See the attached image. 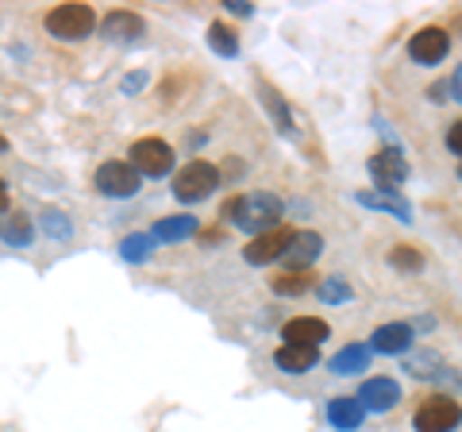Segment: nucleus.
Returning <instances> with one entry per match:
<instances>
[{
	"instance_id": "nucleus-34",
	"label": "nucleus",
	"mask_w": 462,
	"mask_h": 432,
	"mask_svg": "<svg viewBox=\"0 0 462 432\" xmlns=\"http://www.w3.org/2000/svg\"><path fill=\"white\" fill-rule=\"evenodd\" d=\"M0 151H8V139L5 136H0Z\"/></svg>"
},
{
	"instance_id": "nucleus-11",
	"label": "nucleus",
	"mask_w": 462,
	"mask_h": 432,
	"mask_svg": "<svg viewBox=\"0 0 462 432\" xmlns=\"http://www.w3.org/2000/svg\"><path fill=\"white\" fill-rule=\"evenodd\" d=\"M358 401L370 413H389L401 401V386L393 379H366L363 390H358Z\"/></svg>"
},
{
	"instance_id": "nucleus-1",
	"label": "nucleus",
	"mask_w": 462,
	"mask_h": 432,
	"mask_svg": "<svg viewBox=\"0 0 462 432\" xmlns=\"http://www.w3.org/2000/svg\"><path fill=\"white\" fill-rule=\"evenodd\" d=\"M220 216L227 224H236V228H243V232H251L258 239V236L273 232V228H282L278 224L282 221V201L273 193H239V197L224 201Z\"/></svg>"
},
{
	"instance_id": "nucleus-30",
	"label": "nucleus",
	"mask_w": 462,
	"mask_h": 432,
	"mask_svg": "<svg viewBox=\"0 0 462 432\" xmlns=\"http://www.w3.org/2000/svg\"><path fill=\"white\" fill-rule=\"evenodd\" d=\"M143 85H147V74H143V70L139 74H127L124 78V93H135V89H143Z\"/></svg>"
},
{
	"instance_id": "nucleus-21",
	"label": "nucleus",
	"mask_w": 462,
	"mask_h": 432,
	"mask_svg": "<svg viewBox=\"0 0 462 432\" xmlns=\"http://www.w3.org/2000/svg\"><path fill=\"white\" fill-rule=\"evenodd\" d=\"M208 47L220 54V59H236V54H239V39H236V32H231L227 23L216 20V23H208Z\"/></svg>"
},
{
	"instance_id": "nucleus-12",
	"label": "nucleus",
	"mask_w": 462,
	"mask_h": 432,
	"mask_svg": "<svg viewBox=\"0 0 462 432\" xmlns=\"http://www.w3.org/2000/svg\"><path fill=\"white\" fill-rule=\"evenodd\" d=\"M320 251H324V236L320 232H293V243H289V251L282 255V263L289 270H309Z\"/></svg>"
},
{
	"instance_id": "nucleus-22",
	"label": "nucleus",
	"mask_w": 462,
	"mask_h": 432,
	"mask_svg": "<svg viewBox=\"0 0 462 432\" xmlns=\"http://www.w3.org/2000/svg\"><path fill=\"white\" fill-rule=\"evenodd\" d=\"M151 251H154V236H147V232H135V236L120 239V255H124V263H147Z\"/></svg>"
},
{
	"instance_id": "nucleus-28",
	"label": "nucleus",
	"mask_w": 462,
	"mask_h": 432,
	"mask_svg": "<svg viewBox=\"0 0 462 432\" xmlns=\"http://www.w3.org/2000/svg\"><path fill=\"white\" fill-rule=\"evenodd\" d=\"M389 263H393L397 270H420L424 267V255L416 248H393L389 251Z\"/></svg>"
},
{
	"instance_id": "nucleus-33",
	"label": "nucleus",
	"mask_w": 462,
	"mask_h": 432,
	"mask_svg": "<svg viewBox=\"0 0 462 432\" xmlns=\"http://www.w3.org/2000/svg\"><path fill=\"white\" fill-rule=\"evenodd\" d=\"M455 97L462 100V66H458V74H455Z\"/></svg>"
},
{
	"instance_id": "nucleus-31",
	"label": "nucleus",
	"mask_w": 462,
	"mask_h": 432,
	"mask_svg": "<svg viewBox=\"0 0 462 432\" xmlns=\"http://www.w3.org/2000/svg\"><path fill=\"white\" fill-rule=\"evenodd\" d=\"M227 12H236V16H251V5H247V0H227Z\"/></svg>"
},
{
	"instance_id": "nucleus-15",
	"label": "nucleus",
	"mask_w": 462,
	"mask_h": 432,
	"mask_svg": "<svg viewBox=\"0 0 462 432\" xmlns=\"http://www.w3.org/2000/svg\"><path fill=\"white\" fill-rule=\"evenodd\" d=\"M273 363H278L285 374H305L320 363V348H300V343H282L273 352Z\"/></svg>"
},
{
	"instance_id": "nucleus-23",
	"label": "nucleus",
	"mask_w": 462,
	"mask_h": 432,
	"mask_svg": "<svg viewBox=\"0 0 462 432\" xmlns=\"http://www.w3.org/2000/svg\"><path fill=\"white\" fill-rule=\"evenodd\" d=\"M309 282L312 278L305 275V270H285V275H278V278L270 282V290L282 294V297H300V294L309 290Z\"/></svg>"
},
{
	"instance_id": "nucleus-24",
	"label": "nucleus",
	"mask_w": 462,
	"mask_h": 432,
	"mask_svg": "<svg viewBox=\"0 0 462 432\" xmlns=\"http://www.w3.org/2000/svg\"><path fill=\"white\" fill-rule=\"evenodd\" d=\"M404 371H409L412 379H439L443 363L431 352H420V355H404Z\"/></svg>"
},
{
	"instance_id": "nucleus-19",
	"label": "nucleus",
	"mask_w": 462,
	"mask_h": 432,
	"mask_svg": "<svg viewBox=\"0 0 462 432\" xmlns=\"http://www.w3.org/2000/svg\"><path fill=\"white\" fill-rule=\"evenodd\" d=\"M0 239H5L8 248H27V243L35 239V224H32V216H23V212H8L5 221H0Z\"/></svg>"
},
{
	"instance_id": "nucleus-2",
	"label": "nucleus",
	"mask_w": 462,
	"mask_h": 432,
	"mask_svg": "<svg viewBox=\"0 0 462 432\" xmlns=\"http://www.w3.org/2000/svg\"><path fill=\"white\" fill-rule=\"evenodd\" d=\"M216 190H220V170L205 163V158H193V163L181 166L178 178H173V197H178L181 205H197V201L212 197Z\"/></svg>"
},
{
	"instance_id": "nucleus-25",
	"label": "nucleus",
	"mask_w": 462,
	"mask_h": 432,
	"mask_svg": "<svg viewBox=\"0 0 462 432\" xmlns=\"http://www.w3.org/2000/svg\"><path fill=\"white\" fill-rule=\"evenodd\" d=\"M263 105L270 108V117L278 120V127L285 136H293V117H289V108H285V100H282V93L273 89V85H263Z\"/></svg>"
},
{
	"instance_id": "nucleus-35",
	"label": "nucleus",
	"mask_w": 462,
	"mask_h": 432,
	"mask_svg": "<svg viewBox=\"0 0 462 432\" xmlns=\"http://www.w3.org/2000/svg\"><path fill=\"white\" fill-rule=\"evenodd\" d=\"M458 178H462V166H458Z\"/></svg>"
},
{
	"instance_id": "nucleus-27",
	"label": "nucleus",
	"mask_w": 462,
	"mask_h": 432,
	"mask_svg": "<svg viewBox=\"0 0 462 432\" xmlns=\"http://www.w3.org/2000/svg\"><path fill=\"white\" fill-rule=\"evenodd\" d=\"M39 221H42V232L54 236V239H69V236H74V224H69V216L62 209H47Z\"/></svg>"
},
{
	"instance_id": "nucleus-32",
	"label": "nucleus",
	"mask_w": 462,
	"mask_h": 432,
	"mask_svg": "<svg viewBox=\"0 0 462 432\" xmlns=\"http://www.w3.org/2000/svg\"><path fill=\"white\" fill-rule=\"evenodd\" d=\"M0 212H8V185H5V178H0Z\"/></svg>"
},
{
	"instance_id": "nucleus-29",
	"label": "nucleus",
	"mask_w": 462,
	"mask_h": 432,
	"mask_svg": "<svg viewBox=\"0 0 462 432\" xmlns=\"http://www.w3.org/2000/svg\"><path fill=\"white\" fill-rule=\"evenodd\" d=\"M447 147H451L455 155H462V120H455L451 127H447Z\"/></svg>"
},
{
	"instance_id": "nucleus-17",
	"label": "nucleus",
	"mask_w": 462,
	"mask_h": 432,
	"mask_svg": "<svg viewBox=\"0 0 462 432\" xmlns=\"http://www.w3.org/2000/svg\"><path fill=\"white\" fill-rule=\"evenodd\" d=\"M363 417H366V409H363L358 398H331L328 401V421L339 432H355L358 425H363Z\"/></svg>"
},
{
	"instance_id": "nucleus-16",
	"label": "nucleus",
	"mask_w": 462,
	"mask_h": 432,
	"mask_svg": "<svg viewBox=\"0 0 462 432\" xmlns=\"http://www.w3.org/2000/svg\"><path fill=\"white\" fill-rule=\"evenodd\" d=\"M412 343V328L409 324H382L378 333L370 336V348L382 355H404Z\"/></svg>"
},
{
	"instance_id": "nucleus-4",
	"label": "nucleus",
	"mask_w": 462,
	"mask_h": 432,
	"mask_svg": "<svg viewBox=\"0 0 462 432\" xmlns=\"http://www.w3.org/2000/svg\"><path fill=\"white\" fill-rule=\"evenodd\" d=\"M458 421H462V406L455 398H447V394L424 398L420 406H416V413H412V428L416 432H451V428H458Z\"/></svg>"
},
{
	"instance_id": "nucleus-13",
	"label": "nucleus",
	"mask_w": 462,
	"mask_h": 432,
	"mask_svg": "<svg viewBox=\"0 0 462 432\" xmlns=\"http://www.w3.org/2000/svg\"><path fill=\"white\" fill-rule=\"evenodd\" d=\"M328 321H320V316H297V321H289L282 328V340L285 343H300V348H316V343L328 340Z\"/></svg>"
},
{
	"instance_id": "nucleus-20",
	"label": "nucleus",
	"mask_w": 462,
	"mask_h": 432,
	"mask_svg": "<svg viewBox=\"0 0 462 432\" xmlns=\"http://www.w3.org/2000/svg\"><path fill=\"white\" fill-rule=\"evenodd\" d=\"M355 201H358V205H366V209H378V212H393L397 221H404V224H409V216H412L409 201L397 197V193H374V190H366V193H358Z\"/></svg>"
},
{
	"instance_id": "nucleus-9",
	"label": "nucleus",
	"mask_w": 462,
	"mask_h": 432,
	"mask_svg": "<svg viewBox=\"0 0 462 432\" xmlns=\"http://www.w3.org/2000/svg\"><path fill=\"white\" fill-rule=\"evenodd\" d=\"M289 243H293V232L289 228H273V232L251 239L247 248H243V258H247L251 267H263V263H273V258H282L289 251Z\"/></svg>"
},
{
	"instance_id": "nucleus-6",
	"label": "nucleus",
	"mask_w": 462,
	"mask_h": 432,
	"mask_svg": "<svg viewBox=\"0 0 462 432\" xmlns=\"http://www.w3.org/2000/svg\"><path fill=\"white\" fill-rule=\"evenodd\" d=\"M139 170L132 163H100L97 166V190L105 193V197H116V201H124V197H135L139 193Z\"/></svg>"
},
{
	"instance_id": "nucleus-7",
	"label": "nucleus",
	"mask_w": 462,
	"mask_h": 432,
	"mask_svg": "<svg viewBox=\"0 0 462 432\" xmlns=\"http://www.w3.org/2000/svg\"><path fill=\"white\" fill-rule=\"evenodd\" d=\"M370 178L378 182L382 193H397V185L409 178V163H404V155L397 147L378 151V155L370 158Z\"/></svg>"
},
{
	"instance_id": "nucleus-10",
	"label": "nucleus",
	"mask_w": 462,
	"mask_h": 432,
	"mask_svg": "<svg viewBox=\"0 0 462 432\" xmlns=\"http://www.w3.org/2000/svg\"><path fill=\"white\" fill-rule=\"evenodd\" d=\"M100 32H105L108 42H139L143 32H147V23H143L139 12L116 8V12H108V16L100 20Z\"/></svg>"
},
{
	"instance_id": "nucleus-18",
	"label": "nucleus",
	"mask_w": 462,
	"mask_h": 432,
	"mask_svg": "<svg viewBox=\"0 0 462 432\" xmlns=\"http://www.w3.org/2000/svg\"><path fill=\"white\" fill-rule=\"evenodd\" d=\"M154 243H181V239H189L197 236V221L189 212H181V216H166V221H158L154 224Z\"/></svg>"
},
{
	"instance_id": "nucleus-26",
	"label": "nucleus",
	"mask_w": 462,
	"mask_h": 432,
	"mask_svg": "<svg viewBox=\"0 0 462 432\" xmlns=\"http://www.w3.org/2000/svg\"><path fill=\"white\" fill-rule=\"evenodd\" d=\"M316 294H320L324 305H343V301H355L351 282H343V278H324L320 286H316Z\"/></svg>"
},
{
	"instance_id": "nucleus-8",
	"label": "nucleus",
	"mask_w": 462,
	"mask_h": 432,
	"mask_svg": "<svg viewBox=\"0 0 462 432\" xmlns=\"http://www.w3.org/2000/svg\"><path fill=\"white\" fill-rule=\"evenodd\" d=\"M447 51H451V35L443 32V27H420L412 39H409V54L420 66H436L447 59Z\"/></svg>"
},
{
	"instance_id": "nucleus-14",
	"label": "nucleus",
	"mask_w": 462,
	"mask_h": 432,
	"mask_svg": "<svg viewBox=\"0 0 462 432\" xmlns=\"http://www.w3.org/2000/svg\"><path fill=\"white\" fill-rule=\"evenodd\" d=\"M370 359H374V348L370 343H346V348L331 359V374H343V379H355V374H366L370 367Z\"/></svg>"
},
{
	"instance_id": "nucleus-5",
	"label": "nucleus",
	"mask_w": 462,
	"mask_h": 432,
	"mask_svg": "<svg viewBox=\"0 0 462 432\" xmlns=\"http://www.w3.org/2000/svg\"><path fill=\"white\" fill-rule=\"evenodd\" d=\"M127 158H132V166L147 178H166L173 170V147L166 139H135Z\"/></svg>"
},
{
	"instance_id": "nucleus-3",
	"label": "nucleus",
	"mask_w": 462,
	"mask_h": 432,
	"mask_svg": "<svg viewBox=\"0 0 462 432\" xmlns=\"http://www.w3.org/2000/svg\"><path fill=\"white\" fill-rule=\"evenodd\" d=\"M97 12L89 5H58L47 12V32L62 42H78L85 35H93Z\"/></svg>"
}]
</instances>
